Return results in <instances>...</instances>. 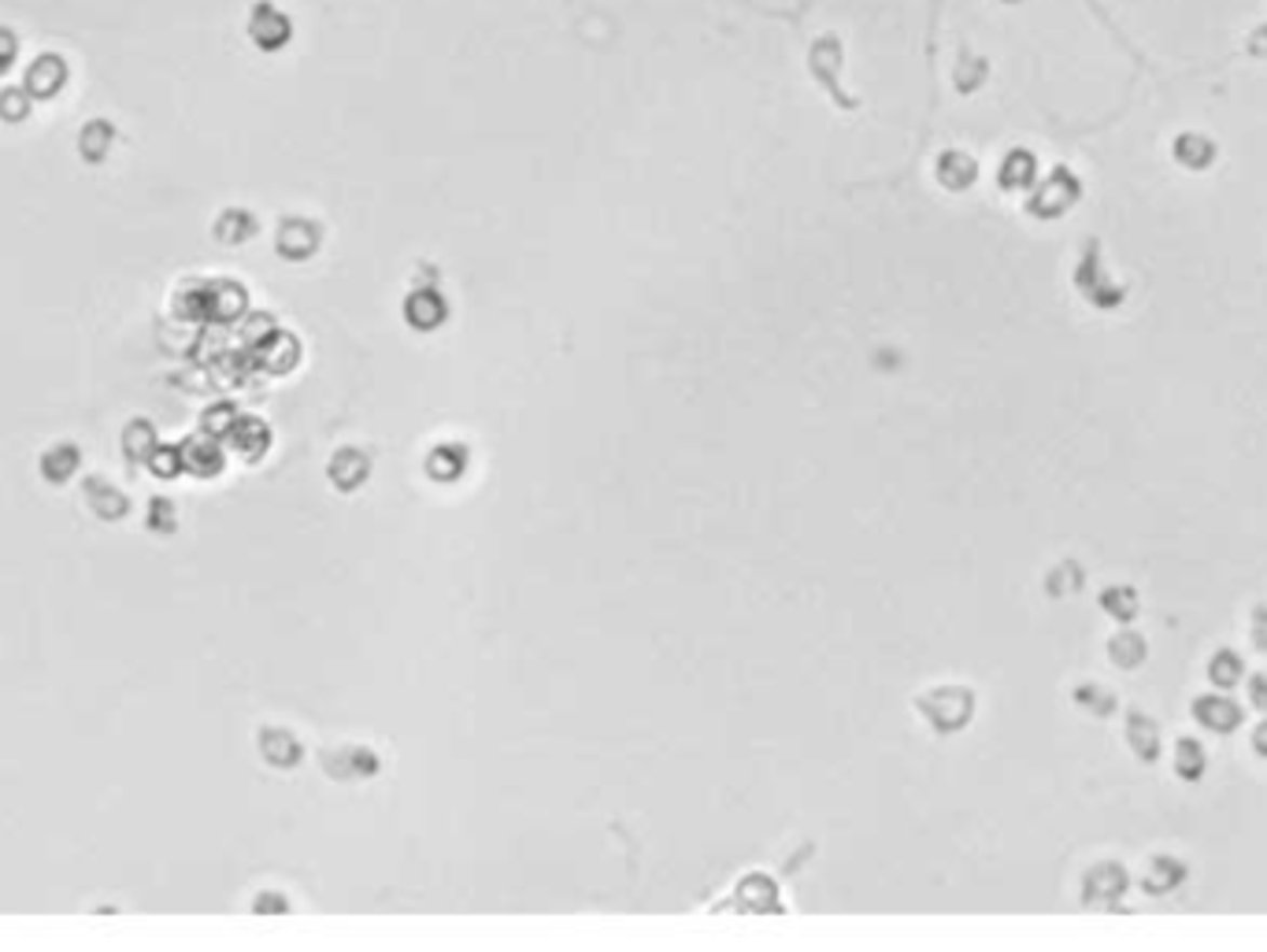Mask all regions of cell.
Here are the masks:
<instances>
[{"mask_svg": "<svg viewBox=\"0 0 1267 952\" xmlns=\"http://www.w3.org/2000/svg\"><path fill=\"white\" fill-rule=\"evenodd\" d=\"M1075 285H1079V293L1090 300L1093 308H1108V311H1112V308H1119L1126 300V290L1119 282L1108 279L1105 264H1101L1097 241H1090L1086 253H1082V264H1079V271H1075Z\"/></svg>", "mask_w": 1267, "mask_h": 952, "instance_id": "6da1fadb", "label": "cell"}, {"mask_svg": "<svg viewBox=\"0 0 1267 952\" xmlns=\"http://www.w3.org/2000/svg\"><path fill=\"white\" fill-rule=\"evenodd\" d=\"M1126 889H1131V875H1126L1123 863L1101 860V863H1093V868L1086 871V879H1082V904L1116 912L1119 901L1126 897Z\"/></svg>", "mask_w": 1267, "mask_h": 952, "instance_id": "7a4b0ae2", "label": "cell"}, {"mask_svg": "<svg viewBox=\"0 0 1267 952\" xmlns=\"http://www.w3.org/2000/svg\"><path fill=\"white\" fill-rule=\"evenodd\" d=\"M249 41L259 52H282L293 41V19L271 0H256L253 12H249Z\"/></svg>", "mask_w": 1267, "mask_h": 952, "instance_id": "3957f363", "label": "cell"}, {"mask_svg": "<svg viewBox=\"0 0 1267 952\" xmlns=\"http://www.w3.org/2000/svg\"><path fill=\"white\" fill-rule=\"evenodd\" d=\"M71 82V64H67L59 52H38V56L26 64L23 75V90L30 93V100H52L67 90Z\"/></svg>", "mask_w": 1267, "mask_h": 952, "instance_id": "277c9868", "label": "cell"}, {"mask_svg": "<svg viewBox=\"0 0 1267 952\" xmlns=\"http://www.w3.org/2000/svg\"><path fill=\"white\" fill-rule=\"evenodd\" d=\"M1126 749L1134 752V760L1138 764H1157L1160 760V749H1164V741H1160V723L1152 720V715H1145L1142 708H1126Z\"/></svg>", "mask_w": 1267, "mask_h": 952, "instance_id": "5b68a950", "label": "cell"}, {"mask_svg": "<svg viewBox=\"0 0 1267 952\" xmlns=\"http://www.w3.org/2000/svg\"><path fill=\"white\" fill-rule=\"evenodd\" d=\"M1193 720L1212 734H1235L1242 726V708L1223 694H1201L1193 697Z\"/></svg>", "mask_w": 1267, "mask_h": 952, "instance_id": "8992f818", "label": "cell"}, {"mask_svg": "<svg viewBox=\"0 0 1267 952\" xmlns=\"http://www.w3.org/2000/svg\"><path fill=\"white\" fill-rule=\"evenodd\" d=\"M1186 875H1190V871H1186V863L1178 860V856L1160 853V856H1152L1149 868H1145L1142 889H1145L1149 897H1164V894H1171V889L1183 886Z\"/></svg>", "mask_w": 1267, "mask_h": 952, "instance_id": "52a82bcc", "label": "cell"}, {"mask_svg": "<svg viewBox=\"0 0 1267 952\" xmlns=\"http://www.w3.org/2000/svg\"><path fill=\"white\" fill-rule=\"evenodd\" d=\"M85 505H90L93 515H101L104 523H111V519H123L130 512L126 493L116 490L108 479H101V474H93V479L85 482Z\"/></svg>", "mask_w": 1267, "mask_h": 952, "instance_id": "ba28073f", "label": "cell"}, {"mask_svg": "<svg viewBox=\"0 0 1267 952\" xmlns=\"http://www.w3.org/2000/svg\"><path fill=\"white\" fill-rule=\"evenodd\" d=\"M1108 660H1112L1119 671H1138L1142 663L1149 660V642L1131 627L1116 630V634L1108 638Z\"/></svg>", "mask_w": 1267, "mask_h": 952, "instance_id": "9c48e42d", "label": "cell"}, {"mask_svg": "<svg viewBox=\"0 0 1267 952\" xmlns=\"http://www.w3.org/2000/svg\"><path fill=\"white\" fill-rule=\"evenodd\" d=\"M78 467H82L78 445H71V441H56V445L45 448V456H41V479L52 482V486H64V482L75 479Z\"/></svg>", "mask_w": 1267, "mask_h": 952, "instance_id": "30bf717a", "label": "cell"}, {"mask_svg": "<svg viewBox=\"0 0 1267 952\" xmlns=\"http://www.w3.org/2000/svg\"><path fill=\"white\" fill-rule=\"evenodd\" d=\"M1075 197H1079V182L1067 175V171H1056L1053 182H1049V186L1041 189L1035 201H1030V212H1038V215H1061V212H1067V207H1071Z\"/></svg>", "mask_w": 1267, "mask_h": 952, "instance_id": "8fae6325", "label": "cell"}, {"mask_svg": "<svg viewBox=\"0 0 1267 952\" xmlns=\"http://www.w3.org/2000/svg\"><path fill=\"white\" fill-rule=\"evenodd\" d=\"M111 145H116V126L108 119H90V123L78 130V156L85 163H104Z\"/></svg>", "mask_w": 1267, "mask_h": 952, "instance_id": "7c38bea8", "label": "cell"}, {"mask_svg": "<svg viewBox=\"0 0 1267 952\" xmlns=\"http://www.w3.org/2000/svg\"><path fill=\"white\" fill-rule=\"evenodd\" d=\"M1138 590L1134 586H1105L1101 590V612H1105L1108 619H1116L1119 627H1126V622L1138 619Z\"/></svg>", "mask_w": 1267, "mask_h": 952, "instance_id": "4fadbf2b", "label": "cell"}, {"mask_svg": "<svg viewBox=\"0 0 1267 952\" xmlns=\"http://www.w3.org/2000/svg\"><path fill=\"white\" fill-rule=\"evenodd\" d=\"M1209 772V749L1197 738H1178L1175 741V775L1183 782H1201Z\"/></svg>", "mask_w": 1267, "mask_h": 952, "instance_id": "5bb4252c", "label": "cell"}, {"mask_svg": "<svg viewBox=\"0 0 1267 952\" xmlns=\"http://www.w3.org/2000/svg\"><path fill=\"white\" fill-rule=\"evenodd\" d=\"M316 241H319V233L305 219H285L279 227V253L290 256V259L308 256L311 249H316Z\"/></svg>", "mask_w": 1267, "mask_h": 952, "instance_id": "9a60e30c", "label": "cell"}, {"mask_svg": "<svg viewBox=\"0 0 1267 952\" xmlns=\"http://www.w3.org/2000/svg\"><path fill=\"white\" fill-rule=\"evenodd\" d=\"M1071 700L1082 708V712L1101 715V720H1105V715H1116V708H1119L1116 689L1101 686V682H1079V686H1075V694H1071Z\"/></svg>", "mask_w": 1267, "mask_h": 952, "instance_id": "2e32d148", "label": "cell"}, {"mask_svg": "<svg viewBox=\"0 0 1267 952\" xmlns=\"http://www.w3.org/2000/svg\"><path fill=\"white\" fill-rule=\"evenodd\" d=\"M1209 679H1212V686H1219V689L1242 686V679H1245L1242 656H1238L1235 648H1219V653L1209 660Z\"/></svg>", "mask_w": 1267, "mask_h": 952, "instance_id": "e0dca14e", "label": "cell"}, {"mask_svg": "<svg viewBox=\"0 0 1267 952\" xmlns=\"http://www.w3.org/2000/svg\"><path fill=\"white\" fill-rule=\"evenodd\" d=\"M256 233V219L245 212V207H227V212L215 219V238L227 241V245H241L245 238H253Z\"/></svg>", "mask_w": 1267, "mask_h": 952, "instance_id": "ac0fdd59", "label": "cell"}, {"mask_svg": "<svg viewBox=\"0 0 1267 952\" xmlns=\"http://www.w3.org/2000/svg\"><path fill=\"white\" fill-rule=\"evenodd\" d=\"M152 448H156V430H152V423L134 419V423H130V427L123 430V453H126V460L145 464V460L152 456Z\"/></svg>", "mask_w": 1267, "mask_h": 952, "instance_id": "d6986e66", "label": "cell"}, {"mask_svg": "<svg viewBox=\"0 0 1267 952\" xmlns=\"http://www.w3.org/2000/svg\"><path fill=\"white\" fill-rule=\"evenodd\" d=\"M182 464H186V471H194V474H215L219 471V448L215 445H204V453H201V441H186V445H182Z\"/></svg>", "mask_w": 1267, "mask_h": 952, "instance_id": "ffe728a7", "label": "cell"}, {"mask_svg": "<svg viewBox=\"0 0 1267 952\" xmlns=\"http://www.w3.org/2000/svg\"><path fill=\"white\" fill-rule=\"evenodd\" d=\"M30 93L23 90V85H8V90H0V119L4 123H26L30 119Z\"/></svg>", "mask_w": 1267, "mask_h": 952, "instance_id": "44dd1931", "label": "cell"}, {"mask_svg": "<svg viewBox=\"0 0 1267 952\" xmlns=\"http://www.w3.org/2000/svg\"><path fill=\"white\" fill-rule=\"evenodd\" d=\"M938 175H942L945 186L963 189V186H971V178H975V163H971L968 156H960V152H949L938 163Z\"/></svg>", "mask_w": 1267, "mask_h": 952, "instance_id": "7402d4cb", "label": "cell"}, {"mask_svg": "<svg viewBox=\"0 0 1267 952\" xmlns=\"http://www.w3.org/2000/svg\"><path fill=\"white\" fill-rule=\"evenodd\" d=\"M145 464L152 467L156 479H175V474L186 471V464H182V448H175V445H156Z\"/></svg>", "mask_w": 1267, "mask_h": 952, "instance_id": "603a6c76", "label": "cell"}, {"mask_svg": "<svg viewBox=\"0 0 1267 952\" xmlns=\"http://www.w3.org/2000/svg\"><path fill=\"white\" fill-rule=\"evenodd\" d=\"M1049 593L1053 596H1061V593H1079L1082 590V567L1075 564V560H1064L1061 567L1053 571V575H1049Z\"/></svg>", "mask_w": 1267, "mask_h": 952, "instance_id": "cb8c5ba5", "label": "cell"}, {"mask_svg": "<svg viewBox=\"0 0 1267 952\" xmlns=\"http://www.w3.org/2000/svg\"><path fill=\"white\" fill-rule=\"evenodd\" d=\"M145 523H149V531H156V534H171L178 526L175 505H171L168 497H152L149 512H145Z\"/></svg>", "mask_w": 1267, "mask_h": 952, "instance_id": "d4e9b609", "label": "cell"}, {"mask_svg": "<svg viewBox=\"0 0 1267 952\" xmlns=\"http://www.w3.org/2000/svg\"><path fill=\"white\" fill-rule=\"evenodd\" d=\"M1175 156H1178V160L1190 163V167H1204V163H1209L1212 156H1216V145L1201 142V137H1178Z\"/></svg>", "mask_w": 1267, "mask_h": 952, "instance_id": "484cf974", "label": "cell"}, {"mask_svg": "<svg viewBox=\"0 0 1267 952\" xmlns=\"http://www.w3.org/2000/svg\"><path fill=\"white\" fill-rule=\"evenodd\" d=\"M1249 645L1256 648V653H1267V604H1253L1249 608V630H1245Z\"/></svg>", "mask_w": 1267, "mask_h": 952, "instance_id": "4316f807", "label": "cell"}, {"mask_svg": "<svg viewBox=\"0 0 1267 952\" xmlns=\"http://www.w3.org/2000/svg\"><path fill=\"white\" fill-rule=\"evenodd\" d=\"M1030 178H1035V163L1023 152L1012 156V167H1001V186H1027Z\"/></svg>", "mask_w": 1267, "mask_h": 952, "instance_id": "83f0119b", "label": "cell"}, {"mask_svg": "<svg viewBox=\"0 0 1267 952\" xmlns=\"http://www.w3.org/2000/svg\"><path fill=\"white\" fill-rule=\"evenodd\" d=\"M19 59V33L12 26H0V75H8Z\"/></svg>", "mask_w": 1267, "mask_h": 952, "instance_id": "f1b7e54d", "label": "cell"}, {"mask_svg": "<svg viewBox=\"0 0 1267 952\" xmlns=\"http://www.w3.org/2000/svg\"><path fill=\"white\" fill-rule=\"evenodd\" d=\"M1245 694H1249V705L1267 715V674H1253V679L1245 682Z\"/></svg>", "mask_w": 1267, "mask_h": 952, "instance_id": "f546056e", "label": "cell"}, {"mask_svg": "<svg viewBox=\"0 0 1267 952\" xmlns=\"http://www.w3.org/2000/svg\"><path fill=\"white\" fill-rule=\"evenodd\" d=\"M1249 741H1253V752H1256V756L1267 760V715H1264V723L1253 730V738H1249Z\"/></svg>", "mask_w": 1267, "mask_h": 952, "instance_id": "4dcf8cb0", "label": "cell"}]
</instances>
